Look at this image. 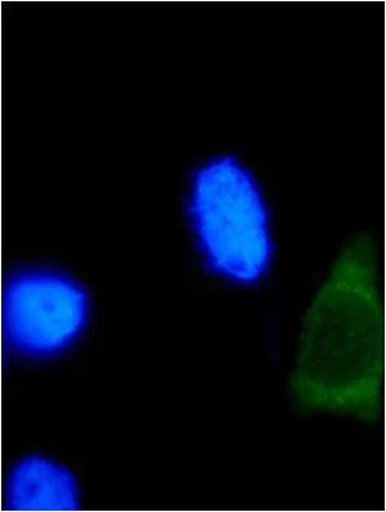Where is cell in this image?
Returning <instances> with one entry per match:
<instances>
[{
  "label": "cell",
  "instance_id": "3",
  "mask_svg": "<svg viewBox=\"0 0 386 512\" xmlns=\"http://www.w3.org/2000/svg\"><path fill=\"white\" fill-rule=\"evenodd\" d=\"M89 317V293L67 275L24 271L4 287L3 340L21 356L45 358L64 352L80 338Z\"/></svg>",
  "mask_w": 386,
  "mask_h": 512
},
{
  "label": "cell",
  "instance_id": "4",
  "mask_svg": "<svg viewBox=\"0 0 386 512\" xmlns=\"http://www.w3.org/2000/svg\"><path fill=\"white\" fill-rule=\"evenodd\" d=\"M4 503L11 511H76L80 485L69 468L43 455H28L8 474Z\"/></svg>",
  "mask_w": 386,
  "mask_h": 512
},
{
  "label": "cell",
  "instance_id": "2",
  "mask_svg": "<svg viewBox=\"0 0 386 512\" xmlns=\"http://www.w3.org/2000/svg\"><path fill=\"white\" fill-rule=\"evenodd\" d=\"M188 214L213 273L247 286L265 277L274 255L269 212L256 178L238 159L214 157L197 170Z\"/></svg>",
  "mask_w": 386,
  "mask_h": 512
},
{
  "label": "cell",
  "instance_id": "1",
  "mask_svg": "<svg viewBox=\"0 0 386 512\" xmlns=\"http://www.w3.org/2000/svg\"><path fill=\"white\" fill-rule=\"evenodd\" d=\"M385 370V323L374 248L357 238L344 249L307 312L293 388L320 413L374 419Z\"/></svg>",
  "mask_w": 386,
  "mask_h": 512
}]
</instances>
